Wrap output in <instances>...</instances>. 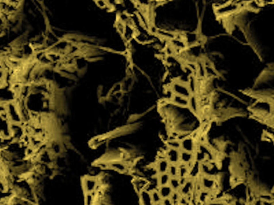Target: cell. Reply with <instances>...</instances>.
<instances>
[{
  "label": "cell",
  "mask_w": 274,
  "mask_h": 205,
  "mask_svg": "<svg viewBox=\"0 0 274 205\" xmlns=\"http://www.w3.org/2000/svg\"><path fill=\"white\" fill-rule=\"evenodd\" d=\"M166 167H167V164L166 161H162V163H160V170H161L162 171H166Z\"/></svg>",
  "instance_id": "1"
},
{
  "label": "cell",
  "mask_w": 274,
  "mask_h": 205,
  "mask_svg": "<svg viewBox=\"0 0 274 205\" xmlns=\"http://www.w3.org/2000/svg\"><path fill=\"white\" fill-rule=\"evenodd\" d=\"M189 158H190V156H189V154H186V153H185V154H184V156H183V159H185V161H187L189 159Z\"/></svg>",
  "instance_id": "4"
},
{
  "label": "cell",
  "mask_w": 274,
  "mask_h": 205,
  "mask_svg": "<svg viewBox=\"0 0 274 205\" xmlns=\"http://www.w3.org/2000/svg\"><path fill=\"white\" fill-rule=\"evenodd\" d=\"M171 171V173H172L173 174H175V173H176V169H175V167H172Z\"/></svg>",
  "instance_id": "5"
},
{
  "label": "cell",
  "mask_w": 274,
  "mask_h": 205,
  "mask_svg": "<svg viewBox=\"0 0 274 205\" xmlns=\"http://www.w3.org/2000/svg\"><path fill=\"white\" fill-rule=\"evenodd\" d=\"M168 176L166 175H163L161 178V183L163 184H166L167 181H168Z\"/></svg>",
  "instance_id": "2"
},
{
  "label": "cell",
  "mask_w": 274,
  "mask_h": 205,
  "mask_svg": "<svg viewBox=\"0 0 274 205\" xmlns=\"http://www.w3.org/2000/svg\"><path fill=\"white\" fill-rule=\"evenodd\" d=\"M170 155H171V159H173V160L177 159V153L175 151H172L170 152Z\"/></svg>",
  "instance_id": "3"
}]
</instances>
